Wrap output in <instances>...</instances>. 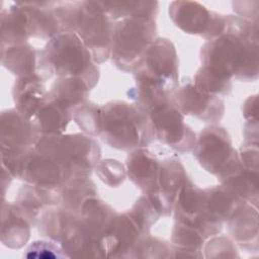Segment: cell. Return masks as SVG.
I'll list each match as a JSON object with an SVG mask.
<instances>
[{
  "instance_id": "6da1fadb",
  "label": "cell",
  "mask_w": 259,
  "mask_h": 259,
  "mask_svg": "<svg viewBox=\"0 0 259 259\" xmlns=\"http://www.w3.org/2000/svg\"><path fill=\"white\" fill-rule=\"evenodd\" d=\"M202 66L241 81L258 77V22L227 15L225 31L201 48Z\"/></svg>"
},
{
  "instance_id": "7a4b0ae2",
  "label": "cell",
  "mask_w": 259,
  "mask_h": 259,
  "mask_svg": "<svg viewBox=\"0 0 259 259\" xmlns=\"http://www.w3.org/2000/svg\"><path fill=\"white\" fill-rule=\"evenodd\" d=\"M54 12L62 31L75 32L89 50L95 64L108 60L114 22L99 1H56Z\"/></svg>"
},
{
  "instance_id": "3957f363",
  "label": "cell",
  "mask_w": 259,
  "mask_h": 259,
  "mask_svg": "<svg viewBox=\"0 0 259 259\" xmlns=\"http://www.w3.org/2000/svg\"><path fill=\"white\" fill-rule=\"evenodd\" d=\"M54 75L80 78L90 89L98 82V67L82 39L73 31L57 33L39 51L38 76L46 81Z\"/></svg>"
},
{
  "instance_id": "277c9868",
  "label": "cell",
  "mask_w": 259,
  "mask_h": 259,
  "mask_svg": "<svg viewBox=\"0 0 259 259\" xmlns=\"http://www.w3.org/2000/svg\"><path fill=\"white\" fill-rule=\"evenodd\" d=\"M99 137L109 147L123 151L146 148L155 140L148 114L137 104L119 100L101 106Z\"/></svg>"
},
{
  "instance_id": "5b68a950",
  "label": "cell",
  "mask_w": 259,
  "mask_h": 259,
  "mask_svg": "<svg viewBox=\"0 0 259 259\" xmlns=\"http://www.w3.org/2000/svg\"><path fill=\"white\" fill-rule=\"evenodd\" d=\"M34 149L62 163L72 177H89L100 161V148L83 134L39 136Z\"/></svg>"
},
{
  "instance_id": "8992f818",
  "label": "cell",
  "mask_w": 259,
  "mask_h": 259,
  "mask_svg": "<svg viewBox=\"0 0 259 259\" xmlns=\"http://www.w3.org/2000/svg\"><path fill=\"white\" fill-rule=\"evenodd\" d=\"M156 17L134 15L115 21L112 32L111 59L124 72H133L156 37Z\"/></svg>"
},
{
  "instance_id": "52a82bcc",
  "label": "cell",
  "mask_w": 259,
  "mask_h": 259,
  "mask_svg": "<svg viewBox=\"0 0 259 259\" xmlns=\"http://www.w3.org/2000/svg\"><path fill=\"white\" fill-rule=\"evenodd\" d=\"M132 73L136 83L153 85L172 94L178 87V58L172 41L155 38Z\"/></svg>"
},
{
  "instance_id": "ba28073f",
  "label": "cell",
  "mask_w": 259,
  "mask_h": 259,
  "mask_svg": "<svg viewBox=\"0 0 259 259\" xmlns=\"http://www.w3.org/2000/svg\"><path fill=\"white\" fill-rule=\"evenodd\" d=\"M192 152L198 163L221 181L243 167L228 132L221 125L211 124L203 128Z\"/></svg>"
},
{
  "instance_id": "9c48e42d",
  "label": "cell",
  "mask_w": 259,
  "mask_h": 259,
  "mask_svg": "<svg viewBox=\"0 0 259 259\" xmlns=\"http://www.w3.org/2000/svg\"><path fill=\"white\" fill-rule=\"evenodd\" d=\"M169 17L182 31L206 40L220 36L227 26V15L207 9L196 1L178 0L169 4Z\"/></svg>"
},
{
  "instance_id": "30bf717a",
  "label": "cell",
  "mask_w": 259,
  "mask_h": 259,
  "mask_svg": "<svg viewBox=\"0 0 259 259\" xmlns=\"http://www.w3.org/2000/svg\"><path fill=\"white\" fill-rule=\"evenodd\" d=\"M147 114L155 139L181 154L193 150L196 143L195 134L184 122V116L172 98L154 107Z\"/></svg>"
},
{
  "instance_id": "8fae6325",
  "label": "cell",
  "mask_w": 259,
  "mask_h": 259,
  "mask_svg": "<svg viewBox=\"0 0 259 259\" xmlns=\"http://www.w3.org/2000/svg\"><path fill=\"white\" fill-rule=\"evenodd\" d=\"M172 101L182 114L191 115L207 122L219 121L225 112L221 97L205 93L187 81L172 93Z\"/></svg>"
},
{
  "instance_id": "7c38bea8",
  "label": "cell",
  "mask_w": 259,
  "mask_h": 259,
  "mask_svg": "<svg viewBox=\"0 0 259 259\" xmlns=\"http://www.w3.org/2000/svg\"><path fill=\"white\" fill-rule=\"evenodd\" d=\"M137 222L128 213H115L105 230L99 244V252L105 256H123V253L135 251L143 236H146Z\"/></svg>"
},
{
  "instance_id": "4fadbf2b",
  "label": "cell",
  "mask_w": 259,
  "mask_h": 259,
  "mask_svg": "<svg viewBox=\"0 0 259 259\" xmlns=\"http://www.w3.org/2000/svg\"><path fill=\"white\" fill-rule=\"evenodd\" d=\"M1 152H19L34 146L39 134L31 120L16 108L1 113Z\"/></svg>"
},
{
  "instance_id": "5bb4252c",
  "label": "cell",
  "mask_w": 259,
  "mask_h": 259,
  "mask_svg": "<svg viewBox=\"0 0 259 259\" xmlns=\"http://www.w3.org/2000/svg\"><path fill=\"white\" fill-rule=\"evenodd\" d=\"M126 174L144 194L155 193L158 189L160 161L146 148L131 151L126 158Z\"/></svg>"
},
{
  "instance_id": "9a60e30c",
  "label": "cell",
  "mask_w": 259,
  "mask_h": 259,
  "mask_svg": "<svg viewBox=\"0 0 259 259\" xmlns=\"http://www.w3.org/2000/svg\"><path fill=\"white\" fill-rule=\"evenodd\" d=\"M45 80L38 75L18 77L13 85L15 108L27 119L32 120L49 99Z\"/></svg>"
},
{
  "instance_id": "2e32d148",
  "label": "cell",
  "mask_w": 259,
  "mask_h": 259,
  "mask_svg": "<svg viewBox=\"0 0 259 259\" xmlns=\"http://www.w3.org/2000/svg\"><path fill=\"white\" fill-rule=\"evenodd\" d=\"M18 3L27 13L31 37L49 40L62 31L53 10L54 1H18Z\"/></svg>"
},
{
  "instance_id": "e0dca14e",
  "label": "cell",
  "mask_w": 259,
  "mask_h": 259,
  "mask_svg": "<svg viewBox=\"0 0 259 259\" xmlns=\"http://www.w3.org/2000/svg\"><path fill=\"white\" fill-rule=\"evenodd\" d=\"M30 36L27 13L18 2L1 9V47L26 44Z\"/></svg>"
},
{
  "instance_id": "ac0fdd59",
  "label": "cell",
  "mask_w": 259,
  "mask_h": 259,
  "mask_svg": "<svg viewBox=\"0 0 259 259\" xmlns=\"http://www.w3.org/2000/svg\"><path fill=\"white\" fill-rule=\"evenodd\" d=\"M257 217L256 204L241 202L228 219L227 226L229 233L242 247L246 248L251 243L257 245Z\"/></svg>"
},
{
  "instance_id": "d6986e66",
  "label": "cell",
  "mask_w": 259,
  "mask_h": 259,
  "mask_svg": "<svg viewBox=\"0 0 259 259\" xmlns=\"http://www.w3.org/2000/svg\"><path fill=\"white\" fill-rule=\"evenodd\" d=\"M38 54L28 42L1 47L3 67L18 77L38 75Z\"/></svg>"
},
{
  "instance_id": "ffe728a7",
  "label": "cell",
  "mask_w": 259,
  "mask_h": 259,
  "mask_svg": "<svg viewBox=\"0 0 259 259\" xmlns=\"http://www.w3.org/2000/svg\"><path fill=\"white\" fill-rule=\"evenodd\" d=\"M72 118V109L49 97L31 121L39 136L63 135Z\"/></svg>"
},
{
  "instance_id": "44dd1931",
  "label": "cell",
  "mask_w": 259,
  "mask_h": 259,
  "mask_svg": "<svg viewBox=\"0 0 259 259\" xmlns=\"http://www.w3.org/2000/svg\"><path fill=\"white\" fill-rule=\"evenodd\" d=\"M1 241L10 248H20L29 239L31 224L14 203L3 202Z\"/></svg>"
},
{
  "instance_id": "7402d4cb",
  "label": "cell",
  "mask_w": 259,
  "mask_h": 259,
  "mask_svg": "<svg viewBox=\"0 0 259 259\" xmlns=\"http://www.w3.org/2000/svg\"><path fill=\"white\" fill-rule=\"evenodd\" d=\"M59 190L61 194L60 206L79 215L84 203L90 198L97 197V190L89 177H73Z\"/></svg>"
},
{
  "instance_id": "603a6c76",
  "label": "cell",
  "mask_w": 259,
  "mask_h": 259,
  "mask_svg": "<svg viewBox=\"0 0 259 259\" xmlns=\"http://www.w3.org/2000/svg\"><path fill=\"white\" fill-rule=\"evenodd\" d=\"M90 87L80 78H58L51 86L49 97L74 110L87 101Z\"/></svg>"
},
{
  "instance_id": "cb8c5ba5",
  "label": "cell",
  "mask_w": 259,
  "mask_h": 259,
  "mask_svg": "<svg viewBox=\"0 0 259 259\" xmlns=\"http://www.w3.org/2000/svg\"><path fill=\"white\" fill-rule=\"evenodd\" d=\"M221 182L240 202H249L257 205L258 171L242 167Z\"/></svg>"
},
{
  "instance_id": "d4e9b609",
  "label": "cell",
  "mask_w": 259,
  "mask_h": 259,
  "mask_svg": "<svg viewBox=\"0 0 259 259\" xmlns=\"http://www.w3.org/2000/svg\"><path fill=\"white\" fill-rule=\"evenodd\" d=\"M103 11L113 21L134 15H145L156 17L159 9L158 1H99Z\"/></svg>"
},
{
  "instance_id": "484cf974",
  "label": "cell",
  "mask_w": 259,
  "mask_h": 259,
  "mask_svg": "<svg viewBox=\"0 0 259 259\" xmlns=\"http://www.w3.org/2000/svg\"><path fill=\"white\" fill-rule=\"evenodd\" d=\"M232 79L218 71L201 66L193 77V84L199 90L218 96H228L232 90Z\"/></svg>"
},
{
  "instance_id": "4316f807",
  "label": "cell",
  "mask_w": 259,
  "mask_h": 259,
  "mask_svg": "<svg viewBox=\"0 0 259 259\" xmlns=\"http://www.w3.org/2000/svg\"><path fill=\"white\" fill-rule=\"evenodd\" d=\"M204 237L195 228L175 221L172 231V243L175 251H200Z\"/></svg>"
},
{
  "instance_id": "83f0119b",
  "label": "cell",
  "mask_w": 259,
  "mask_h": 259,
  "mask_svg": "<svg viewBox=\"0 0 259 259\" xmlns=\"http://www.w3.org/2000/svg\"><path fill=\"white\" fill-rule=\"evenodd\" d=\"M73 119L87 135L95 137L101 132V107L91 102H85L73 112Z\"/></svg>"
},
{
  "instance_id": "f1b7e54d",
  "label": "cell",
  "mask_w": 259,
  "mask_h": 259,
  "mask_svg": "<svg viewBox=\"0 0 259 259\" xmlns=\"http://www.w3.org/2000/svg\"><path fill=\"white\" fill-rule=\"evenodd\" d=\"M128 213L133 217L145 234H148L152 225L155 224L161 215L158 208L146 194L141 196L136 201L132 209L128 210Z\"/></svg>"
},
{
  "instance_id": "f546056e",
  "label": "cell",
  "mask_w": 259,
  "mask_h": 259,
  "mask_svg": "<svg viewBox=\"0 0 259 259\" xmlns=\"http://www.w3.org/2000/svg\"><path fill=\"white\" fill-rule=\"evenodd\" d=\"M94 169L101 181L110 187H117L120 185L126 176V169L124 166L113 159L99 161Z\"/></svg>"
},
{
  "instance_id": "4dcf8cb0",
  "label": "cell",
  "mask_w": 259,
  "mask_h": 259,
  "mask_svg": "<svg viewBox=\"0 0 259 259\" xmlns=\"http://www.w3.org/2000/svg\"><path fill=\"white\" fill-rule=\"evenodd\" d=\"M23 256L27 258H62L68 255L54 242L34 241L27 247Z\"/></svg>"
},
{
  "instance_id": "1f68e13d",
  "label": "cell",
  "mask_w": 259,
  "mask_h": 259,
  "mask_svg": "<svg viewBox=\"0 0 259 259\" xmlns=\"http://www.w3.org/2000/svg\"><path fill=\"white\" fill-rule=\"evenodd\" d=\"M232 4L238 16L253 22H258V1H236Z\"/></svg>"
}]
</instances>
